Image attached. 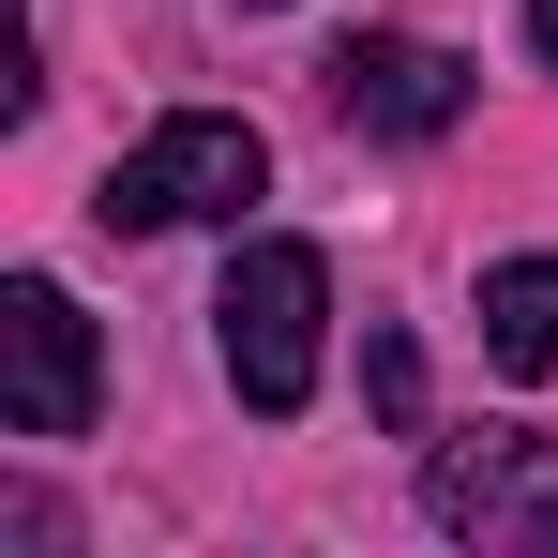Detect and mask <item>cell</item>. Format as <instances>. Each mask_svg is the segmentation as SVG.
<instances>
[{"label":"cell","instance_id":"3957f363","mask_svg":"<svg viewBox=\"0 0 558 558\" xmlns=\"http://www.w3.org/2000/svg\"><path fill=\"white\" fill-rule=\"evenodd\" d=\"M423 513H438L453 544H483V558H558V438H513V423L438 438Z\"/></svg>","mask_w":558,"mask_h":558},{"label":"cell","instance_id":"5b68a950","mask_svg":"<svg viewBox=\"0 0 558 558\" xmlns=\"http://www.w3.org/2000/svg\"><path fill=\"white\" fill-rule=\"evenodd\" d=\"M332 121L348 136H453L468 121V61L423 31H348L332 46Z\"/></svg>","mask_w":558,"mask_h":558},{"label":"cell","instance_id":"6da1fadb","mask_svg":"<svg viewBox=\"0 0 558 558\" xmlns=\"http://www.w3.org/2000/svg\"><path fill=\"white\" fill-rule=\"evenodd\" d=\"M317 332H332V257L317 242H242L227 302H211V348H227V392L257 423H287L317 392Z\"/></svg>","mask_w":558,"mask_h":558},{"label":"cell","instance_id":"277c9868","mask_svg":"<svg viewBox=\"0 0 558 558\" xmlns=\"http://www.w3.org/2000/svg\"><path fill=\"white\" fill-rule=\"evenodd\" d=\"M92 317H76V287H46V272H15L0 287V423L15 438H92Z\"/></svg>","mask_w":558,"mask_h":558},{"label":"cell","instance_id":"52a82bcc","mask_svg":"<svg viewBox=\"0 0 558 558\" xmlns=\"http://www.w3.org/2000/svg\"><path fill=\"white\" fill-rule=\"evenodd\" d=\"M363 392H377L392 438H423V348H408V332H363Z\"/></svg>","mask_w":558,"mask_h":558},{"label":"cell","instance_id":"8992f818","mask_svg":"<svg viewBox=\"0 0 558 558\" xmlns=\"http://www.w3.org/2000/svg\"><path fill=\"white\" fill-rule=\"evenodd\" d=\"M483 363L498 377H558V257H498L483 272Z\"/></svg>","mask_w":558,"mask_h":558},{"label":"cell","instance_id":"7a4b0ae2","mask_svg":"<svg viewBox=\"0 0 558 558\" xmlns=\"http://www.w3.org/2000/svg\"><path fill=\"white\" fill-rule=\"evenodd\" d=\"M272 182V151H257V121H227V106H182V121H151L121 167L92 182V227L106 242H151V227H242V196Z\"/></svg>","mask_w":558,"mask_h":558},{"label":"cell","instance_id":"ba28073f","mask_svg":"<svg viewBox=\"0 0 558 558\" xmlns=\"http://www.w3.org/2000/svg\"><path fill=\"white\" fill-rule=\"evenodd\" d=\"M529 46H544V61H558V0H529Z\"/></svg>","mask_w":558,"mask_h":558}]
</instances>
